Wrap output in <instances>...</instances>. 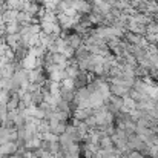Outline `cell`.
Returning <instances> with one entry per match:
<instances>
[{
    "label": "cell",
    "instance_id": "obj_1",
    "mask_svg": "<svg viewBox=\"0 0 158 158\" xmlns=\"http://www.w3.org/2000/svg\"><path fill=\"white\" fill-rule=\"evenodd\" d=\"M19 152V144L14 143V141H8V143H3L0 144V157L2 158H8L12 157Z\"/></svg>",
    "mask_w": 158,
    "mask_h": 158
}]
</instances>
